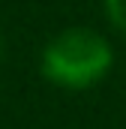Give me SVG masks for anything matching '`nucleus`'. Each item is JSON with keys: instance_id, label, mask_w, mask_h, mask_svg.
<instances>
[{"instance_id": "1", "label": "nucleus", "mask_w": 126, "mask_h": 129, "mask_svg": "<svg viewBox=\"0 0 126 129\" xmlns=\"http://www.w3.org/2000/svg\"><path fill=\"white\" fill-rule=\"evenodd\" d=\"M114 69L111 42L93 27H63L39 54V75L69 93L93 90Z\"/></svg>"}, {"instance_id": "2", "label": "nucleus", "mask_w": 126, "mask_h": 129, "mask_svg": "<svg viewBox=\"0 0 126 129\" xmlns=\"http://www.w3.org/2000/svg\"><path fill=\"white\" fill-rule=\"evenodd\" d=\"M102 9H105L108 24L126 36V0H102Z\"/></svg>"}, {"instance_id": "3", "label": "nucleus", "mask_w": 126, "mask_h": 129, "mask_svg": "<svg viewBox=\"0 0 126 129\" xmlns=\"http://www.w3.org/2000/svg\"><path fill=\"white\" fill-rule=\"evenodd\" d=\"M3 54H6V39H3V33H0V60H3Z\"/></svg>"}]
</instances>
